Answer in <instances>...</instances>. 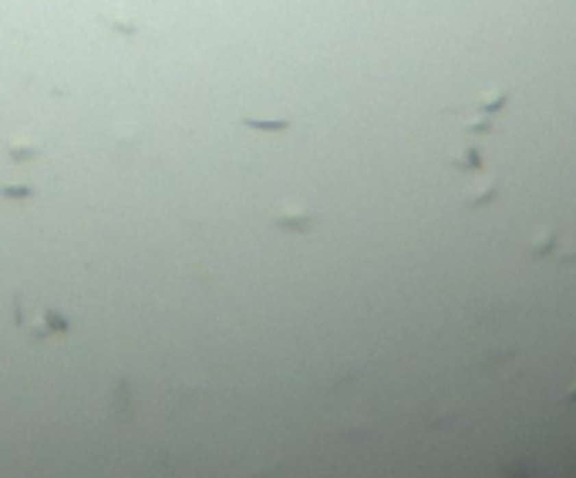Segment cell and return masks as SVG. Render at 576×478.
<instances>
[{
	"label": "cell",
	"mask_w": 576,
	"mask_h": 478,
	"mask_svg": "<svg viewBox=\"0 0 576 478\" xmlns=\"http://www.w3.org/2000/svg\"><path fill=\"white\" fill-rule=\"evenodd\" d=\"M3 196H10V199H14V196H34V189H27V186H7Z\"/></svg>",
	"instance_id": "obj_4"
},
{
	"label": "cell",
	"mask_w": 576,
	"mask_h": 478,
	"mask_svg": "<svg viewBox=\"0 0 576 478\" xmlns=\"http://www.w3.org/2000/svg\"><path fill=\"white\" fill-rule=\"evenodd\" d=\"M7 152H10V162H31V159H38V145H24V142H7Z\"/></svg>",
	"instance_id": "obj_1"
},
{
	"label": "cell",
	"mask_w": 576,
	"mask_h": 478,
	"mask_svg": "<svg viewBox=\"0 0 576 478\" xmlns=\"http://www.w3.org/2000/svg\"><path fill=\"white\" fill-rule=\"evenodd\" d=\"M247 128H256V131H287L290 121H256V118H243Z\"/></svg>",
	"instance_id": "obj_3"
},
{
	"label": "cell",
	"mask_w": 576,
	"mask_h": 478,
	"mask_svg": "<svg viewBox=\"0 0 576 478\" xmlns=\"http://www.w3.org/2000/svg\"><path fill=\"white\" fill-rule=\"evenodd\" d=\"M105 21H108V27H115V31H118V34H125V38H132V34L138 31V21H122L118 14H108Z\"/></svg>",
	"instance_id": "obj_2"
}]
</instances>
